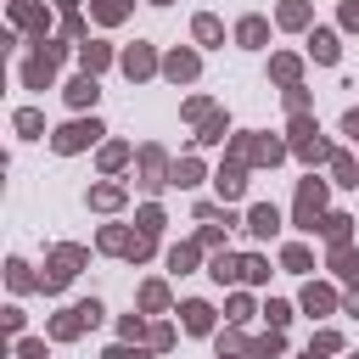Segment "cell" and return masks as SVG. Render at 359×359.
<instances>
[{
  "label": "cell",
  "instance_id": "1",
  "mask_svg": "<svg viewBox=\"0 0 359 359\" xmlns=\"http://www.w3.org/2000/svg\"><path fill=\"white\" fill-rule=\"evenodd\" d=\"M56 62H62V45H56V39H39V50L22 62V84H28V90H45V84L56 79Z\"/></svg>",
  "mask_w": 359,
  "mask_h": 359
},
{
  "label": "cell",
  "instance_id": "2",
  "mask_svg": "<svg viewBox=\"0 0 359 359\" xmlns=\"http://www.w3.org/2000/svg\"><path fill=\"white\" fill-rule=\"evenodd\" d=\"M79 264H84V247H56L50 264H45V275H39V286H45V292H62V286L79 275Z\"/></svg>",
  "mask_w": 359,
  "mask_h": 359
},
{
  "label": "cell",
  "instance_id": "3",
  "mask_svg": "<svg viewBox=\"0 0 359 359\" xmlns=\"http://www.w3.org/2000/svg\"><path fill=\"white\" fill-rule=\"evenodd\" d=\"M151 241H157V236H146V230H135V236H129V230H118V224H107V230H101V247H107V252H118V258H135V264L151 252Z\"/></svg>",
  "mask_w": 359,
  "mask_h": 359
},
{
  "label": "cell",
  "instance_id": "4",
  "mask_svg": "<svg viewBox=\"0 0 359 359\" xmlns=\"http://www.w3.org/2000/svg\"><path fill=\"white\" fill-rule=\"evenodd\" d=\"M95 320H101V303H95V297H90V303H73L67 314H56V320H50V337L73 342V337H79V331H90Z\"/></svg>",
  "mask_w": 359,
  "mask_h": 359
},
{
  "label": "cell",
  "instance_id": "5",
  "mask_svg": "<svg viewBox=\"0 0 359 359\" xmlns=\"http://www.w3.org/2000/svg\"><path fill=\"white\" fill-rule=\"evenodd\" d=\"M325 213V185L309 174L303 185H297V230H314V219Z\"/></svg>",
  "mask_w": 359,
  "mask_h": 359
},
{
  "label": "cell",
  "instance_id": "6",
  "mask_svg": "<svg viewBox=\"0 0 359 359\" xmlns=\"http://www.w3.org/2000/svg\"><path fill=\"white\" fill-rule=\"evenodd\" d=\"M292 146H297V157H309V163H320V157H331V146L320 140V129H314V123H309L303 112L292 118Z\"/></svg>",
  "mask_w": 359,
  "mask_h": 359
},
{
  "label": "cell",
  "instance_id": "7",
  "mask_svg": "<svg viewBox=\"0 0 359 359\" xmlns=\"http://www.w3.org/2000/svg\"><path fill=\"white\" fill-rule=\"evenodd\" d=\"M95 135H101V123H95V118H90V123L79 118V123H62V129L50 135V146H56V151H84Z\"/></svg>",
  "mask_w": 359,
  "mask_h": 359
},
{
  "label": "cell",
  "instance_id": "8",
  "mask_svg": "<svg viewBox=\"0 0 359 359\" xmlns=\"http://www.w3.org/2000/svg\"><path fill=\"white\" fill-rule=\"evenodd\" d=\"M280 151H286V146L269 140V135H258V140L241 135V140H236V157H241V163H280Z\"/></svg>",
  "mask_w": 359,
  "mask_h": 359
},
{
  "label": "cell",
  "instance_id": "9",
  "mask_svg": "<svg viewBox=\"0 0 359 359\" xmlns=\"http://www.w3.org/2000/svg\"><path fill=\"white\" fill-rule=\"evenodd\" d=\"M163 174H168V157H163L157 146H146V151H140V185H146V191H163V185H168Z\"/></svg>",
  "mask_w": 359,
  "mask_h": 359
},
{
  "label": "cell",
  "instance_id": "10",
  "mask_svg": "<svg viewBox=\"0 0 359 359\" xmlns=\"http://www.w3.org/2000/svg\"><path fill=\"white\" fill-rule=\"evenodd\" d=\"M213 185H219V196H224V202H236V196L247 191V163H241V157H236V163H224V168L213 174Z\"/></svg>",
  "mask_w": 359,
  "mask_h": 359
},
{
  "label": "cell",
  "instance_id": "11",
  "mask_svg": "<svg viewBox=\"0 0 359 359\" xmlns=\"http://www.w3.org/2000/svg\"><path fill=\"white\" fill-rule=\"evenodd\" d=\"M123 73H129V79H151V73H157L151 45H129V50H123Z\"/></svg>",
  "mask_w": 359,
  "mask_h": 359
},
{
  "label": "cell",
  "instance_id": "12",
  "mask_svg": "<svg viewBox=\"0 0 359 359\" xmlns=\"http://www.w3.org/2000/svg\"><path fill=\"white\" fill-rule=\"evenodd\" d=\"M331 269H337L348 286H359V252H353L348 241H337V247H331Z\"/></svg>",
  "mask_w": 359,
  "mask_h": 359
},
{
  "label": "cell",
  "instance_id": "13",
  "mask_svg": "<svg viewBox=\"0 0 359 359\" xmlns=\"http://www.w3.org/2000/svg\"><path fill=\"white\" fill-rule=\"evenodd\" d=\"M196 67H202V62H196V56H191V50H174V56H168V62H163V73H168V79H174V84H191V79H196Z\"/></svg>",
  "mask_w": 359,
  "mask_h": 359
},
{
  "label": "cell",
  "instance_id": "14",
  "mask_svg": "<svg viewBox=\"0 0 359 359\" xmlns=\"http://www.w3.org/2000/svg\"><path fill=\"white\" fill-rule=\"evenodd\" d=\"M219 286H230V280H247V258H230V252H219L213 258V269H208Z\"/></svg>",
  "mask_w": 359,
  "mask_h": 359
},
{
  "label": "cell",
  "instance_id": "15",
  "mask_svg": "<svg viewBox=\"0 0 359 359\" xmlns=\"http://www.w3.org/2000/svg\"><path fill=\"white\" fill-rule=\"evenodd\" d=\"M247 230H252V236H275V230H280V213H275L269 202H258V208L247 213Z\"/></svg>",
  "mask_w": 359,
  "mask_h": 359
},
{
  "label": "cell",
  "instance_id": "16",
  "mask_svg": "<svg viewBox=\"0 0 359 359\" xmlns=\"http://www.w3.org/2000/svg\"><path fill=\"white\" fill-rule=\"evenodd\" d=\"M95 95H101V90H95V73H79V79L67 84V101H73V107H95Z\"/></svg>",
  "mask_w": 359,
  "mask_h": 359
},
{
  "label": "cell",
  "instance_id": "17",
  "mask_svg": "<svg viewBox=\"0 0 359 359\" xmlns=\"http://www.w3.org/2000/svg\"><path fill=\"white\" fill-rule=\"evenodd\" d=\"M303 309H309V314H331V309H337L331 286H314V280H309V286H303Z\"/></svg>",
  "mask_w": 359,
  "mask_h": 359
},
{
  "label": "cell",
  "instance_id": "18",
  "mask_svg": "<svg viewBox=\"0 0 359 359\" xmlns=\"http://www.w3.org/2000/svg\"><path fill=\"white\" fill-rule=\"evenodd\" d=\"M180 314H185V331H196V337L213 331V309H208V303H185Z\"/></svg>",
  "mask_w": 359,
  "mask_h": 359
},
{
  "label": "cell",
  "instance_id": "19",
  "mask_svg": "<svg viewBox=\"0 0 359 359\" xmlns=\"http://www.w3.org/2000/svg\"><path fill=\"white\" fill-rule=\"evenodd\" d=\"M236 39H241V45H264V39H269V22H264V17H241Z\"/></svg>",
  "mask_w": 359,
  "mask_h": 359
},
{
  "label": "cell",
  "instance_id": "20",
  "mask_svg": "<svg viewBox=\"0 0 359 359\" xmlns=\"http://www.w3.org/2000/svg\"><path fill=\"white\" fill-rule=\"evenodd\" d=\"M309 50H314V62H337V34H331V28H314Z\"/></svg>",
  "mask_w": 359,
  "mask_h": 359
},
{
  "label": "cell",
  "instance_id": "21",
  "mask_svg": "<svg viewBox=\"0 0 359 359\" xmlns=\"http://www.w3.org/2000/svg\"><path fill=\"white\" fill-rule=\"evenodd\" d=\"M79 62H84V73H101V67H107V62H112V50H107V45H95V39H90V45H79Z\"/></svg>",
  "mask_w": 359,
  "mask_h": 359
},
{
  "label": "cell",
  "instance_id": "22",
  "mask_svg": "<svg viewBox=\"0 0 359 359\" xmlns=\"http://www.w3.org/2000/svg\"><path fill=\"white\" fill-rule=\"evenodd\" d=\"M90 202H95L101 213H112V208H123V185H95V191H90Z\"/></svg>",
  "mask_w": 359,
  "mask_h": 359
},
{
  "label": "cell",
  "instance_id": "23",
  "mask_svg": "<svg viewBox=\"0 0 359 359\" xmlns=\"http://www.w3.org/2000/svg\"><path fill=\"white\" fill-rule=\"evenodd\" d=\"M140 309H151V314L168 309V286H163V280H146V286H140Z\"/></svg>",
  "mask_w": 359,
  "mask_h": 359
},
{
  "label": "cell",
  "instance_id": "24",
  "mask_svg": "<svg viewBox=\"0 0 359 359\" xmlns=\"http://www.w3.org/2000/svg\"><path fill=\"white\" fill-rule=\"evenodd\" d=\"M280 348H286V337H280V331H269V337H258V342H247V353H252V359H275Z\"/></svg>",
  "mask_w": 359,
  "mask_h": 359
},
{
  "label": "cell",
  "instance_id": "25",
  "mask_svg": "<svg viewBox=\"0 0 359 359\" xmlns=\"http://www.w3.org/2000/svg\"><path fill=\"white\" fill-rule=\"evenodd\" d=\"M331 174H337L342 185H359V163H353L348 151H331Z\"/></svg>",
  "mask_w": 359,
  "mask_h": 359
},
{
  "label": "cell",
  "instance_id": "26",
  "mask_svg": "<svg viewBox=\"0 0 359 359\" xmlns=\"http://www.w3.org/2000/svg\"><path fill=\"white\" fill-rule=\"evenodd\" d=\"M191 28H196V39H202V45H219V39H224V28H219V17H208V11H202V17L191 22Z\"/></svg>",
  "mask_w": 359,
  "mask_h": 359
},
{
  "label": "cell",
  "instance_id": "27",
  "mask_svg": "<svg viewBox=\"0 0 359 359\" xmlns=\"http://www.w3.org/2000/svg\"><path fill=\"white\" fill-rule=\"evenodd\" d=\"M269 73H275V79H280V84H286V90H292V84H297V73H303V67H297V56H275V62H269Z\"/></svg>",
  "mask_w": 359,
  "mask_h": 359
},
{
  "label": "cell",
  "instance_id": "28",
  "mask_svg": "<svg viewBox=\"0 0 359 359\" xmlns=\"http://www.w3.org/2000/svg\"><path fill=\"white\" fill-rule=\"evenodd\" d=\"M348 224H353L348 213H325V219H320V230L331 236V247H337V241H348Z\"/></svg>",
  "mask_w": 359,
  "mask_h": 359
},
{
  "label": "cell",
  "instance_id": "29",
  "mask_svg": "<svg viewBox=\"0 0 359 359\" xmlns=\"http://www.w3.org/2000/svg\"><path fill=\"white\" fill-rule=\"evenodd\" d=\"M129 6H135V0H95V17H101V22H123Z\"/></svg>",
  "mask_w": 359,
  "mask_h": 359
},
{
  "label": "cell",
  "instance_id": "30",
  "mask_svg": "<svg viewBox=\"0 0 359 359\" xmlns=\"http://www.w3.org/2000/svg\"><path fill=\"white\" fill-rule=\"evenodd\" d=\"M303 22H309V6L303 0H286L280 6V28H303Z\"/></svg>",
  "mask_w": 359,
  "mask_h": 359
},
{
  "label": "cell",
  "instance_id": "31",
  "mask_svg": "<svg viewBox=\"0 0 359 359\" xmlns=\"http://www.w3.org/2000/svg\"><path fill=\"white\" fill-rule=\"evenodd\" d=\"M202 146H213V140H224V112H208L202 118V135H196Z\"/></svg>",
  "mask_w": 359,
  "mask_h": 359
},
{
  "label": "cell",
  "instance_id": "32",
  "mask_svg": "<svg viewBox=\"0 0 359 359\" xmlns=\"http://www.w3.org/2000/svg\"><path fill=\"white\" fill-rule=\"evenodd\" d=\"M168 180H180V185H196V180H202V163H196V157H180Z\"/></svg>",
  "mask_w": 359,
  "mask_h": 359
},
{
  "label": "cell",
  "instance_id": "33",
  "mask_svg": "<svg viewBox=\"0 0 359 359\" xmlns=\"http://www.w3.org/2000/svg\"><path fill=\"white\" fill-rule=\"evenodd\" d=\"M123 157H129V146H123V140L101 146V168H123Z\"/></svg>",
  "mask_w": 359,
  "mask_h": 359
},
{
  "label": "cell",
  "instance_id": "34",
  "mask_svg": "<svg viewBox=\"0 0 359 359\" xmlns=\"http://www.w3.org/2000/svg\"><path fill=\"white\" fill-rule=\"evenodd\" d=\"M168 264H174V269H180V275H185V269H191V264H196V247H191V241H180V247H174V252H168Z\"/></svg>",
  "mask_w": 359,
  "mask_h": 359
},
{
  "label": "cell",
  "instance_id": "35",
  "mask_svg": "<svg viewBox=\"0 0 359 359\" xmlns=\"http://www.w3.org/2000/svg\"><path fill=\"white\" fill-rule=\"evenodd\" d=\"M6 275H11V286H17V292H28V286H34V275H28V264H22V258H11V264H6Z\"/></svg>",
  "mask_w": 359,
  "mask_h": 359
},
{
  "label": "cell",
  "instance_id": "36",
  "mask_svg": "<svg viewBox=\"0 0 359 359\" xmlns=\"http://www.w3.org/2000/svg\"><path fill=\"white\" fill-rule=\"evenodd\" d=\"M264 320H269V325H275V331H280V325H286V320H292V309H286V303H280V297H269V303H264Z\"/></svg>",
  "mask_w": 359,
  "mask_h": 359
},
{
  "label": "cell",
  "instance_id": "37",
  "mask_svg": "<svg viewBox=\"0 0 359 359\" xmlns=\"http://www.w3.org/2000/svg\"><path fill=\"white\" fill-rule=\"evenodd\" d=\"M17 129H22V135H39V129H45V118H39L34 107H22V112H17Z\"/></svg>",
  "mask_w": 359,
  "mask_h": 359
},
{
  "label": "cell",
  "instance_id": "38",
  "mask_svg": "<svg viewBox=\"0 0 359 359\" xmlns=\"http://www.w3.org/2000/svg\"><path fill=\"white\" fill-rule=\"evenodd\" d=\"M280 264H286V269H309L314 258H309V247H286V252H280Z\"/></svg>",
  "mask_w": 359,
  "mask_h": 359
},
{
  "label": "cell",
  "instance_id": "39",
  "mask_svg": "<svg viewBox=\"0 0 359 359\" xmlns=\"http://www.w3.org/2000/svg\"><path fill=\"white\" fill-rule=\"evenodd\" d=\"M337 348H342L337 331H320V337H314V353H337Z\"/></svg>",
  "mask_w": 359,
  "mask_h": 359
},
{
  "label": "cell",
  "instance_id": "40",
  "mask_svg": "<svg viewBox=\"0 0 359 359\" xmlns=\"http://www.w3.org/2000/svg\"><path fill=\"white\" fill-rule=\"evenodd\" d=\"M140 230H146V236H157V230H163V213H157V208H146V213H140Z\"/></svg>",
  "mask_w": 359,
  "mask_h": 359
},
{
  "label": "cell",
  "instance_id": "41",
  "mask_svg": "<svg viewBox=\"0 0 359 359\" xmlns=\"http://www.w3.org/2000/svg\"><path fill=\"white\" fill-rule=\"evenodd\" d=\"M247 314H252V303H247V297H230V325H241Z\"/></svg>",
  "mask_w": 359,
  "mask_h": 359
},
{
  "label": "cell",
  "instance_id": "42",
  "mask_svg": "<svg viewBox=\"0 0 359 359\" xmlns=\"http://www.w3.org/2000/svg\"><path fill=\"white\" fill-rule=\"evenodd\" d=\"M123 337L135 342V337H151V331H146V320H140V314H129V320H123Z\"/></svg>",
  "mask_w": 359,
  "mask_h": 359
},
{
  "label": "cell",
  "instance_id": "43",
  "mask_svg": "<svg viewBox=\"0 0 359 359\" xmlns=\"http://www.w3.org/2000/svg\"><path fill=\"white\" fill-rule=\"evenodd\" d=\"M107 359H146V353H140V348H123V342H118V348H107Z\"/></svg>",
  "mask_w": 359,
  "mask_h": 359
},
{
  "label": "cell",
  "instance_id": "44",
  "mask_svg": "<svg viewBox=\"0 0 359 359\" xmlns=\"http://www.w3.org/2000/svg\"><path fill=\"white\" fill-rule=\"evenodd\" d=\"M342 22H348V28H359V0H348V6H342Z\"/></svg>",
  "mask_w": 359,
  "mask_h": 359
},
{
  "label": "cell",
  "instance_id": "45",
  "mask_svg": "<svg viewBox=\"0 0 359 359\" xmlns=\"http://www.w3.org/2000/svg\"><path fill=\"white\" fill-rule=\"evenodd\" d=\"M342 129H348V135L359 140V112H348V118H342Z\"/></svg>",
  "mask_w": 359,
  "mask_h": 359
},
{
  "label": "cell",
  "instance_id": "46",
  "mask_svg": "<svg viewBox=\"0 0 359 359\" xmlns=\"http://www.w3.org/2000/svg\"><path fill=\"white\" fill-rule=\"evenodd\" d=\"M348 314H359V292H353V297H348Z\"/></svg>",
  "mask_w": 359,
  "mask_h": 359
},
{
  "label": "cell",
  "instance_id": "47",
  "mask_svg": "<svg viewBox=\"0 0 359 359\" xmlns=\"http://www.w3.org/2000/svg\"><path fill=\"white\" fill-rule=\"evenodd\" d=\"M303 359H320V353H314V348H309V353H303Z\"/></svg>",
  "mask_w": 359,
  "mask_h": 359
},
{
  "label": "cell",
  "instance_id": "48",
  "mask_svg": "<svg viewBox=\"0 0 359 359\" xmlns=\"http://www.w3.org/2000/svg\"><path fill=\"white\" fill-rule=\"evenodd\" d=\"M219 359H236V353H219Z\"/></svg>",
  "mask_w": 359,
  "mask_h": 359
},
{
  "label": "cell",
  "instance_id": "49",
  "mask_svg": "<svg viewBox=\"0 0 359 359\" xmlns=\"http://www.w3.org/2000/svg\"><path fill=\"white\" fill-rule=\"evenodd\" d=\"M157 6H168V0H157Z\"/></svg>",
  "mask_w": 359,
  "mask_h": 359
},
{
  "label": "cell",
  "instance_id": "50",
  "mask_svg": "<svg viewBox=\"0 0 359 359\" xmlns=\"http://www.w3.org/2000/svg\"><path fill=\"white\" fill-rule=\"evenodd\" d=\"M353 359H359V353H353Z\"/></svg>",
  "mask_w": 359,
  "mask_h": 359
}]
</instances>
